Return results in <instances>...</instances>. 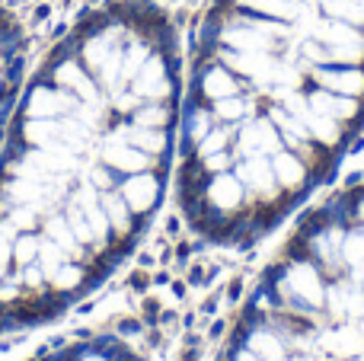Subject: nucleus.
I'll use <instances>...</instances> for the list:
<instances>
[{"label":"nucleus","mask_w":364,"mask_h":361,"mask_svg":"<svg viewBox=\"0 0 364 361\" xmlns=\"http://www.w3.org/2000/svg\"><path fill=\"white\" fill-rule=\"evenodd\" d=\"M176 77L160 29L102 19L29 90L0 166V330L64 313L128 256L164 192Z\"/></svg>","instance_id":"obj_1"},{"label":"nucleus","mask_w":364,"mask_h":361,"mask_svg":"<svg viewBox=\"0 0 364 361\" xmlns=\"http://www.w3.org/2000/svg\"><path fill=\"white\" fill-rule=\"evenodd\" d=\"M6 87H10V48H6L4 32H0V106H4Z\"/></svg>","instance_id":"obj_4"},{"label":"nucleus","mask_w":364,"mask_h":361,"mask_svg":"<svg viewBox=\"0 0 364 361\" xmlns=\"http://www.w3.org/2000/svg\"><path fill=\"white\" fill-rule=\"evenodd\" d=\"M224 361H364V189L301 224L246 298Z\"/></svg>","instance_id":"obj_2"},{"label":"nucleus","mask_w":364,"mask_h":361,"mask_svg":"<svg viewBox=\"0 0 364 361\" xmlns=\"http://www.w3.org/2000/svg\"><path fill=\"white\" fill-rule=\"evenodd\" d=\"M36 361H144L128 343L112 336H93V339H80L70 343L58 352L36 358Z\"/></svg>","instance_id":"obj_3"}]
</instances>
